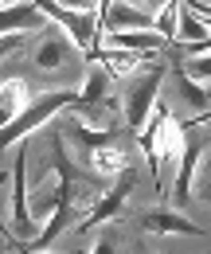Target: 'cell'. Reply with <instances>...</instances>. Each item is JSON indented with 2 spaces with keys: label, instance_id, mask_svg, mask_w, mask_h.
<instances>
[{
  "label": "cell",
  "instance_id": "cell-14",
  "mask_svg": "<svg viewBox=\"0 0 211 254\" xmlns=\"http://www.w3.org/2000/svg\"><path fill=\"white\" fill-rule=\"evenodd\" d=\"M102 43L106 47H121V51H172L176 47L160 32H110Z\"/></svg>",
  "mask_w": 211,
  "mask_h": 254
},
{
  "label": "cell",
  "instance_id": "cell-5",
  "mask_svg": "<svg viewBox=\"0 0 211 254\" xmlns=\"http://www.w3.org/2000/svg\"><path fill=\"white\" fill-rule=\"evenodd\" d=\"M172 122H176L172 106H168L164 98H156V106H152L145 129L137 133V149L149 157V172H152V188H156V195H168V188H164V149H168Z\"/></svg>",
  "mask_w": 211,
  "mask_h": 254
},
{
  "label": "cell",
  "instance_id": "cell-18",
  "mask_svg": "<svg viewBox=\"0 0 211 254\" xmlns=\"http://www.w3.org/2000/svg\"><path fill=\"white\" fill-rule=\"evenodd\" d=\"M180 66L196 82H211V51L208 55H180Z\"/></svg>",
  "mask_w": 211,
  "mask_h": 254
},
{
  "label": "cell",
  "instance_id": "cell-20",
  "mask_svg": "<svg viewBox=\"0 0 211 254\" xmlns=\"http://www.w3.org/2000/svg\"><path fill=\"white\" fill-rule=\"evenodd\" d=\"M8 247H12V251H20V243H16V235H12V231H8L4 223H0V251H8Z\"/></svg>",
  "mask_w": 211,
  "mask_h": 254
},
{
  "label": "cell",
  "instance_id": "cell-7",
  "mask_svg": "<svg viewBox=\"0 0 211 254\" xmlns=\"http://www.w3.org/2000/svg\"><path fill=\"white\" fill-rule=\"evenodd\" d=\"M164 102L172 106V114H180L188 110V118H196V114H204L211 106V94L204 82H196L188 70L180 66V47H172V63H168V86H164Z\"/></svg>",
  "mask_w": 211,
  "mask_h": 254
},
{
  "label": "cell",
  "instance_id": "cell-4",
  "mask_svg": "<svg viewBox=\"0 0 211 254\" xmlns=\"http://www.w3.org/2000/svg\"><path fill=\"white\" fill-rule=\"evenodd\" d=\"M74 90L70 86H55V90H47V94H35L31 98V106L20 114V118H12L8 126H0V157L12 149V141H24L28 133H35L39 126H47L59 110H67L70 102H74Z\"/></svg>",
  "mask_w": 211,
  "mask_h": 254
},
{
  "label": "cell",
  "instance_id": "cell-6",
  "mask_svg": "<svg viewBox=\"0 0 211 254\" xmlns=\"http://www.w3.org/2000/svg\"><path fill=\"white\" fill-rule=\"evenodd\" d=\"M118 219H125V227H133L137 235H204V227L192 219H184L180 211L152 203V207H125Z\"/></svg>",
  "mask_w": 211,
  "mask_h": 254
},
{
  "label": "cell",
  "instance_id": "cell-1",
  "mask_svg": "<svg viewBox=\"0 0 211 254\" xmlns=\"http://www.w3.org/2000/svg\"><path fill=\"white\" fill-rule=\"evenodd\" d=\"M51 122L59 126L70 157L78 160L90 176L110 180V176H118L125 164H137V160H133L137 157V133L129 126L94 129V126H86L78 114H70V110H63L59 118H51Z\"/></svg>",
  "mask_w": 211,
  "mask_h": 254
},
{
  "label": "cell",
  "instance_id": "cell-16",
  "mask_svg": "<svg viewBox=\"0 0 211 254\" xmlns=\"http://www.w3.org/2000/svg\"><path fill=\"white\" fill-rule=\"evenodd\" d=\"M211 28H208V20H200L192 8H184L180 12V20H176V39H188V43H200V39H208Z\"/></svg>",
  "mask_w": 211,
  "mask_h": 254
},
{
  "label": "cell",
  "instance_id": "cell-3",
  "mask_svg": "<svg viewBox=\"0 0 211 254\" xmlns=\"http://www.w3.org/2000/svg\"><path fill=\"white\" fill-rule=\"evenodd\" d=\"M168 63H172V51H168V59L160 55L156 63H149L129 86H125L121 110H125V126L133 129V133H141V126L149 122L152 106H156V98H160V86H164V78H168Z\"/></svg>",
  "mask_w": 211,
  "mask_h": 254
},
{
  "label": "cell",
  "instance_id": "cell-12",
  "mask_svg": "<svg viewBox=\"0 0 211 254\" xmlns=\"http://www.w3.org/2000/svg\"><path fill=\"white\" fill-rule=\"evenodd\" d=\"M47 16L39 12L35 0H24V4H12V8H0V35H12V32H47Z\"/></svg>",
  "mask_w": 211,
  "mask_h": 254
},
{
  "label": "cell",
  "instance_id": "cell-19",
  "mask_svg": "<svg viewBox=\"0 0 211 254\" xmlns=\"http://www.w3.org/2000/svg\"><path fill=\"white\" fill-rule=\"evenodd\" d=\"M28 43H31V35H28V32L0 35V63H4V59H12L16 51H28Z\"/></svg>",
  "mask_w": 211,
  "mask_h": 254
},
{
  "label": "cell",
  "instance_id": "cell-2",
  "mask_svg": "<svg viewBox=\"0 0 211 254\" xmlns=\"http://www.w3.org/2000/svg\"><path fill=\"white\" fill-rule=\"evenodd\" d=\"M28 63L31 70H39L43 78H59V82H74L82 74L86 63V51L70 47V39L51 24L47 32H35L28 43Z\"/></svg>",
  "mask_w": 211,
  "mask_h": 254
},
{
  "label": "cell",
  "instance_id": "cell-11",
  "mask_svg": "<svg viewBox=\"0 0 211 254\" xmlns=\"http://www.w3.org/2000/svg\"><path fill=\"white\" fill-rule=\"evenodd\" d=\"M35 4H39L43 16L59 20L63 28L70 32V39H74L78 51H90V47H94V35H98V12H74V8H63L59 0H35Z\"/></svg>",
  "mask_w": 211,
  "mask_h": 254
},
{
  "label": "cell",
  "instance_id": "cell-10",
  "mask_svg": "<svg viewBox=\"0 0 211 254\" xmlns=\"http://www.w3.org/2000/svg\"><path fill=\"white\" fill-rule=\"evenodd\" d=\"M28 141H20V149H16V184H12V235H16V243L24 247V243H31L39 231H35V215H31L28 207Z\"/></svg>",
  "mask_w": 211,
  "mask_h": 254
},
{
  "label": "cell",
  "instance_id": "cell-21",
  "mask_svg": "<svg viewBox=\"0 0 211 254\" xmlns=\"http://www.w3.org/2000/svg\"><path fill=\"white\" fill-rule=\"evenodd\" d=\"M149 4H152V8H160V4H168V0H149Z\"/></svg>",
  "mask_w": 211,
  "mask_h": 254
},
{
  "label": "cell",
  "instance_id": "cell-13",
  "mask_svg": "<svg viewBox=\"0 0 211 254\" xmlns=\"http://www.w3.org/2000/svg\"><path fill=\"white\" fill-rule=\"evenodd\" d=\"M31 90H28V82L20 78V74H4L0 78V126H8L12 118H20L24 110L31 106Z\"/></svg>",
  "mask_w": 211,
  "mask_h": 254
},
{
  "label": "cell",
  "instance_id": "cell-15",
  "mask_svg": "<svg viewBox=\"0 0 211 254\" xmlns=\"http://www.w3.org/2000/svg\"><path fill=\"white\" fill-rule=\"evenodd\" d=\"M196 172H200V176H192V203H200V207L211 211V149L204 153V160H200Z\"/></svg>",
  "mask_w": 211,
  "mask_h": 254
},
{
  "label": "cell",
  "instance_id": "cell-8",
  "mask_svg": "<svg viewBox=\"0 0 211 254\" xmlns=\"http://www.w3.org/2000/svg\"><path fill=\"white\" fill-rule=\"evenodd\" d=\"M141 184V172H137V164H125L118 172V180L110 184V188L98 195V203H94L90 211H86V219L78 223L74 231H90V227H102V223L118 219L121 211H125V203H129V195H133V188Z\"/></svg>",
  "mask_w": 211,
  "mask_h": 254
},
{
  "label": "cell",
  "instance_id": "cell-9",
  "mask_svg": "<svg viewBox=\"0 0 211 254\" xmlns=\"http://www.w3.org/2000/svg\"><path fill=\"white\" fill-rule=\"evenodd\" d=\"M176 126H180V122H176ZM208 149H211V129L208 126H188L184 129L180 168H176V188H172V199H176L180 207H192V176H196V168H200V160H204Z\"/></svg>",
  "mask_w": 211,
  "mask_h": 254
},
{
  "label": "cell",
  "instance_id": "cell-17",
  "mask_svg": "<svg viewBox=\"0 0 211 254\" xmlns=\"http://www.w3.org/2000/svg\"><path fill=\"white\" fill-rule=\"evenodd\" d=\"M176 20H180V0H168V4H160V12H156V32L164 35L168 43L176 39Z\"/></svg>",
  "mask_w": 211,
  "mask_h": 254
}]
</instances>
